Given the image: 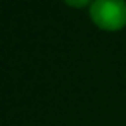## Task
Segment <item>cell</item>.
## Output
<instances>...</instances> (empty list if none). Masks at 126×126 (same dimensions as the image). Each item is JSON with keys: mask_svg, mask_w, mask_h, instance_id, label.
I'll use <instances>...</instances> for the list:
<instances>
[{"mask_svg": "<svg viewBox=\"0 0 126 126\" xmlns=\"http://www.w3.org/2000/svg\"><path fill=\"white\" fill-rule=\"evenodd\" d=\"M64 2L73 5V7H83V5H86L90 2V0H64Z\"/></svg>", "mask_w": 126, "mask_h": 126, "instance_id": "cell-2", "label": "cell"}, {"mask_svg": "<svg viewBox=\"0 0 126 126\" xmlns=\"http://www.w3.org/2000/svg\"><path fill=\"white\" fill-rule=\"evenodd\" d=\"M90 16L98 28L114 31L126 24V4L124 0H95Z\"/></svg>", "mask_w": 126, "mask_h": 126, "instance_id": "cell-1", "label": "cell"}]
</instances>
